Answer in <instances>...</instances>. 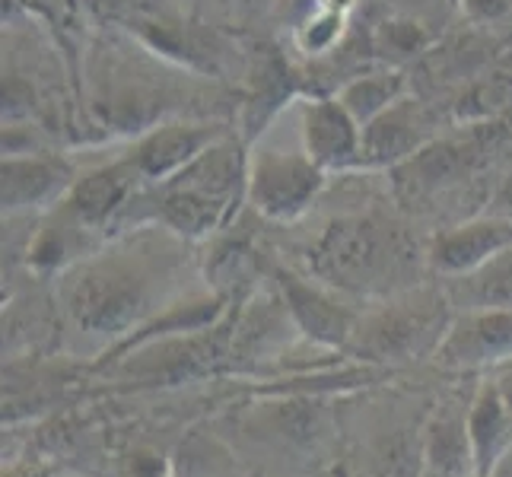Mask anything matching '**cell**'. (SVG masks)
Wrapping results in <instances>:
<instances>
[{"label": "cell", "instance_id": "cell-3", "mask_svg": "<svg viewBox=\"0 0 512 477\" xmlns=\"http://www.w3.org/2000/svg\"><path fill=\"white\" fill-rule=\"evenodd\" d=\"M249 182L245 140L229 131L179 175L150 188V220L188 242H201L236 223Z\"/></svg>", "mask_w": 512, "mask_h": 477}, {"label": "cell", "instance_id": "cell-7", "mask_svg": "<svg viewBox=\"0 0 512 477\" xmlns=\"http://www.w3.org/2000/svg\"><path fill=\"white\" fill-rule=\"evenodd\" d=\"M271 277L277 284L280 303H284L296 331H303L309 341L331 347V350H344L350 344L363 312L344 303L338 290L296 274L293 268H284V264H277Z\"/></svg>", "mask_w": 512, "mask_h": 477}, {"label": "cell", "instance_id": "cell-17", "mask_svg": "<svg viewBox=\"0 0 512 477\" xmlns=\"http://www.w3.org/2000/svg\"><path fill=\"white\" fill-rule=\"evenodd\" d=\"M334 96H338L347 105V112L366 128L369 121H376L379 115H385L392 105H398L401 99H408V77L398 74V70L360 74V77L347 80Z\"/></svg>", "mask_w": 512, "mask_h": 477}, {"label": "cell", "instance_id": "cell-26", "mask_svg": "<svg viewBox=\"0 0 512 477\" xmlns=\"http://www.w3.org/2000/svg\"><path fill=\"white\" fill-rule=\"evenodd\" d=\"M217 4H220V7H236L239 0H217Z\"/></svg>", "mask_w": 512, "mask_h": 477}, {"label": "cell", "instance_id": "cell-14", "mask_svg": "<svg viewBox=\"0 0 512 477\" xmlns=\"http://www.w3.org/2000/svg\"><path fill=\"white\" fill-rule=\"evenodd\" d=\"M468 436L478 477H487L512 452V411L490 376L468 404Z\"/></svg>", "mask_w": 512, "mask_h": 477}, {"label": "cell", "instance_id": "cell-25", "mask_svg": "<svg viewBox=\"0 0 512 477\" xmlns=\"http://www.w3.org/2000/svg\"><path fill=\"white\" fill-rule=\"evenodd\" d=\"M487 477H512V452H509V455L503 458V462H500L497 468H493Z\"/></svg>", "mask_w": 512, "mask_h": 477}, {"label": "cell", "instance_id": "cell-8", "mask_svg": "<svg viewBox=\"0 0 512 477\" xmlns=\"http://www.w3.org/2000/svg\"><path fill=\"white\" fill-rule=\"evenodd\" d=\"M229 128L220 121L198 118H163L140 131L128 156L150 185H160L179 175L188 163H194L207 147H214Z\"/></svg>", "mask_w": 512, "mask_h": 477}, {"label": "cell", "instance_id": "cell-11", "mask_svg": "<svg viewBox=\"0 0 512 477\" xmlns=\"http://www.w3.org/2000/svg\"><path fill=\"white\" fill-rule=\"evenodd\" d=\"M299 140L312 163L331 172H353L363 159V125L338 96H312L299 105Z\"/></svg>", "mask_w": 512, "mask_h": 477}, {"label": "cell", "instance_id": "cell-19", "mask_svg": "<svg viewBox=\"0 0 512 477\" xmlns=\"http://www.w3.org/2000/svg\"><path fill=\"white\" fill-rule=\"evenodd\" d=\"M385 4L395 10V16H408V20H417L427 26L430 16L443 13L446 0H385Z\"/></svg>", "mask_w": 512, "mask_h": 477}, {"label": "cell", "instance_id": "cell-16", "mask_svg": "<svg viewBox=\"0 0 512 477\" xmlns=\"http://www.w3.org/2000/svg\"><path fill=\"white\" fill-rule=\"evenodd\" d=\"M455 312L474 309H509L512 306V249L487 261L484 268L465 277L439 280Z\"/></svg>", "mask_w": 512, "mask_h": 477}, {"label": "cell", "instance_id": "cell-1", "mask_svg": "<svg viewBox=\"0 0 512 477\" xmlns=\"http://www.w3.org/2000/svg\"><path fill=\"white\" fill-rule=\"evenodd\" d=\"M188 239L166 226H140L58 274L55 299L80 334L121 341L182 293Z\"/></svg>", "mask_w": 512, "mask_h": 477}, {"label": "cell", "instance_id": "cell-5", "mask_svg": "<svg viewBox=\"0 0 512 477\" xmlns=\"http://www.w3.org/2000/svg\"><path fill=\"white\" fill-rule=\"evenodd\" d=\"M328 185V172L312 163L306 150L258 147L249 153L245 204L271 223H293L306 217Z\"/></svg>", "mask_w": 512, "mask_h": 477}, {"label": "cell", "instance_id": "cell-13", "mask_svg": "<svg viewBox=\"0 0 512 477\" xmlns=\"http://www.w3.org/2000/svg\"><path fill=\"white\" fill-rule=\"evenodd\" d=\"M427 144V121L414 99H401L385 115L363 128L360 169H385L411 159Z\"/></svg>", "mask_w": 512, "mask_h": 477}, {"label": "cell", "instance_id": "cell-18", "mask_svg": "<svg viewBox=\"0 0 512 477\" xmlns=\"http://www.w3.org/2000/svg\"><path fill=\"white\" fill-rule=\"evenodd\" d=\"M347 20H350V13L315 7V13H309L306 20L293 29V42L309 58L331 55V51L338 48L341 39L347 35Z\"/></svg>", "mask_w": 512, "mask_h": 477}, {"label": "cell", "instance_id": "cell-9", "mask_svg": "<svg viewBox=\"0 0 512 477\" xmlns=\"http://www.w3.org/2000/svg\"><path fill=\"white\" fill-rule=\"evenodd\" d=\"M436 366L452 373L497 369L512 360V306L455 312L443 344L436 350Z\"/></svg>", "mask_w": 512, "mask_h": 477}, {"label": "cell", "instance_id": "cell-10", "mask_svg": "<svg viewBox=\"0 0 512 477\" xmlns=\"http://www.w3.org/2000/svg\"><path fill=\"white\" fill-rule=\"evenodd\" d=\"M509 249L512 217L497 210V214L471 217L433 233V239L427 242V268L443 280L465 277Z\"/></svg>", "mask_w": 512, "mask_h": 477}, {"label": "cell", "instance_id": "cell-21", "mask_svg": "<svg viewBox=\"0 0 512 477\" xmlns=\"http://www.w3.org/2000/svg\"><path fill=\"white\" fill-rule=\"evenodd\" d=\"M490 379L497 382L503 401L509 404V411H512V360L503 363V366H497V369H490Z\"/></svg>", "mask_w": 512, "mask_h": 477}, {"label": "cell", "instance_id": "cell-12", "mask_svg": "<svg viewBox=\"0 0 512 477\" xmlns=\"http://www.w3.org/2000/svg\"><path fill=\"white\" fill-rule=\"evenodd\" d=\"M4 217H23L35 214V210H48L58 201H64V194L70 185L77 182V169L70 159L58 153H4Z\"/></svg>", "mask_w": 512, "mask_h": 477}, {"label": "cell", "instance_id": "cell-15", "mask_svg": "<svg viewBox=\"0 0 512 477\" xmlns=\"http://www.w3.org/2000/svg\"><path fill=\"white\" fill-rule=\"evenodd\" d=\"M423 477H478L468 436V408L446 404L427 427L423 443Z\"/></svg>", "mask_w": 512, "mask_h": 477}, {"label": "cell", "instance_id": "cell-20", "mask_svg": "<svg viewBox=\"0 0 512 477\" xmlns=\"http://www.w3.org/2000/svg\"><path fill=\"white\" fill-rule=\"evenodd\" d=\"M462 10L471 16V20L497 23L509 13V0H462Z\"/></svg>", "mask_w": 512, "mask_h": 477}, {"label": "cell", "instance_id": "cell-6", "mask_svg": "<svg viewBox=\"0 0 512 477\" xmlns=\"http://www.w3.org/2000/svg\"><path fill=\"white\" fill-rule=\"evenodd\" d=\"M150 182L140 175V169L131 163V156H118L112 163H102L90 172L77 175V182L64 194V207L74 214L83 226H90L105 242L121 236V226L137 194Z\"/></svg>", "mask_w": 512, "mask_h": 477}, {"label": "cell", "instance_id": "cell-4", "mask_svg": "<svg viewBox=\"0 0 512 477\" xmlns=\"http://www.w3.org/2000/svg\"><path fill=\"white\" fill-rule=\"evenodd\" d=\"M452 318L455 309L443 284L414 287L363 312L344 350L369 363H414L420 357H436Z\"/></svg>", "mask_w": 512, "mask_h": 477}, {"label": "cell", "instance_id": "cell-2", "mask_svg": "<svg viewBox=\"0 0 512 477\" xmlns=\"http://www.w3.org/2000/svg\"><path fill=\"white\" fill-rule=\"evenodd\" d=\"M319 284L363 299H388L420 287L427 249L411 229L379 214L334 217L306 252Z\"/></svg>", "mask_w": 512, "mask_h": 477}, {"label": "cell", "instance_id": "cell-22", "mask_svg": "<svg viewBox=\"0 0 512 477\" xmlns=\"http://www.w3.org/2000/svg\"><path fill=\"white\" fill-rule=\"evenodd\" d=\"M182 4V10L191 16V20H198V16L210 7V4H217V0H179Z\"/></svg>", "mask_w": 512, "mask_h": 477}, {"label": "cell", "instance_id": "cell-23", "mask_svg": "<svg viewBox=\"0 0 512 477\" xmlns=\"http://www.w3.org/2000/svg\"><path fill=\"white\" fill-rule=\"evenodd\" d=\"M4 477H48V471L39 468V465H23V468H10V471H4Z\"/></svg>", "mask_w": 512, "mask_h": 477}, {"label": "cell", "instance_id": "cell-24", "mask_svg": "<svg viewBox=\"0 0 512 477\" xmlns=\"http://www.w3.org/2000/svg\"><path fill=\"white\" fill-rule=\"evenodd\" d=\"M319 7H328V10H341V13H350L357 7V0H319Z\"/></svg>", "mask_w": 512, "mask_h": 477}]
</instances>
